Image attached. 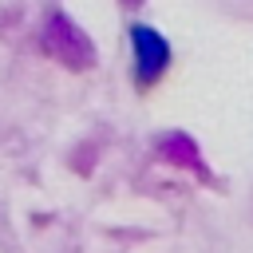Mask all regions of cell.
Returning a JSON list of instances; mask_svg holds the SVG:
<instances>
[{
  "label": "cell",
  "mask_w": 253,
  "mask_h": 253,
  "mask_svg": "<svg viewBox=\"0 0 253 253\" xmlns=\"http://www.w3.org/2000/svg\"><path fill=\"white\" fill-rule=\"evenodd\" d=\"M130 40H134V59H138V79H142V83L158 79V75H162V67H166V59H170L166 40H162L158 32L142 28V24L130 32Z\"/></svg>",
  "instance_id": "6da1fadb"
}]
</instances>
